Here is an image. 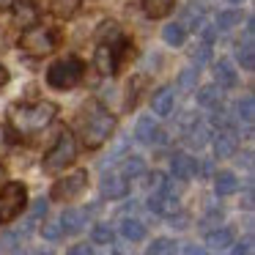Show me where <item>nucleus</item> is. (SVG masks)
Returning a JSON list of instances; mask_svg holds the SVG:
<instances>
[{
    "label": "nucleus",
    "mask_w": 255,
    "mask_h": 255,
    "mask_svg": "<svg viewBox=\"0 0 255 255\" xmlns=\"http://www.w3.org/2000/svg\"><path fill=\"white\" fill-rule=\"evenodd\" d=\"M58 116V107L52 102H39V105H14L8 110V121L19 134H33L44 129L52 118Z\"/></svg>",
    "instance_id": "1"
},
{
    "label": "nucleus",
    "mask_w": 255,
    "mask_h": 255,
    "mask_svg": "<svg viewBox=\"0 0 255 255\" xmlns=\"http://www.w3.org/2000/svg\"><path fill=\"white\" fill-rule=\"evenodd\" d=\"M74 159H77V140H74V134L69 132V129H63V132L58 134L55 145L44 154L41 167H44V173H61V170H66Z\"/></svg>",
    "instance_id": "2"
},
{
    "label": "nucleus",
    "mask_w": 255,
    "mask_h": 255,
    "mask_svg": "<svg viewBox=\"0 0 255 255\" xmlns=\"http://www.w3.org/2000/svg\"><path fill=\"white\" fill-rule=\"evenodd\" d=\"M28 206V187L22 181H8L0 189V225L17 220Z\"/></svg>",
    "instance_id": "3"
},
{
    "label": "nucleus",
    "mask_w": 255,
    "mask_h": 255,
    "mask_svg": "<svg viewBox=\"0 0 255 255\" xmlns=\"http://www.w3.org/2000/svg\"><path fill=\"white\" fill-rule=\"evenodd\" d=\"M55 47H58L55 30H52V28H44V25H30V28L22 33V39H19V50L28 52V55H33V58L50 55Z\"/></svg>",
    "instance_id": "4"
},
{
    "label": "nucleus",
    "mask_w": 255,
    "mask_h": 255,
    "mask_svg": "<svg viewBox=\"0 0 255 255\" xmlns=\"http://www.w3.org/2000/svg\"><path fill=\"white\" fill-rule=\"evenodd\" d=\"M83 80V63L80 58H61L47 69V85L58 91H69Z\"/></svg>",
    "instance_id": "5"
},
{
    "label": "nucleus",
    "mask_w": 255,
    "mask_h": 255,
    "mask_svg": "<svg viewBox=\"0 0 255 255\" xmlns=\"http://www.w3.org/2000/svg\"><path fill=\"white\" fill-rule=\"evenodd\" d=\"M116 132V116L105 113L102 107H94V113L88 116L85 121V129H83V140L88 148H99L105 145V140Z\"/></svg>",
    "instance_id": "6"
},
{
    "label": "nucleus",
    "mask_w": 255,
    "mask_h": 255,
    "mask_svg": "<svg viewBox=\"0 0 255 255\" xmlns=\"http://www.w3.org/2000/svg\"><path fill=\"white\" fill-rule=\"evenodd\" d=\"M88 187V170H74L52 184V200H72Z\"/></svg>",
    "instance_id": "7"
},
{
    "label": "nucleus",
    "mask_w": 255,
    "mask_h": 255,
    "mask_svg": "<svg viewBox=\"0 0 255 255\" xmlns=\"http://www.w3.org/2000/svg\"><path fill=\"white\" fill-rule=\"evenodd\" d=\"M99 189H102V195H105V198H110V200H121V198H127L129 184H127V178H124V176H118V173H110V176L102 178Z\"/></svg>",
    "instance_id": "8"
},
{
    "label": "nucleus",
    "mask_w": 255,
    "mask_h": 255,
    "mask_svg": "<svg viewBox=\"0 0 255 255\" xmlns=\"http://www.w3.org/2000/svg\"><path fill=\"white\" fill-rule=\"evenodd\" d=\"M94 63H96V72L105 74V77H110V74H116V69H118V55L113 52L110 44H99L96 47V55H94Z\"/></svg>",
    "instance_id": "9"
},
{
    "label": "nucleus",
    "mask_w": 255,
    "mask_h": 255,
    "mask_svg": "<svg viewBox=\"0 0 255 255\" xmlns=\"http://www.w3.org/2000/svg\"><path fill=\"white\" fill-rule=\"evenodd\" d=\"M88 222V211L85 209H66L61 214V231L66 233H80Z\"/></svg>",
    "instance_id": "10"
},
{
    "label": "nucleus",
    "mask_w": 255,
    "mask_h": 255,
    "mask_svg": "<svg viewBox=\"0 0 255 255\" xmlns=\"http://www.w3.org/2000/svg\"><path fill=\"white\" fill-rule=\"evenodd\" d=\"M134 137H137L140 143H154V140H162V132H159V127L154 124V116H140L137 118Z\"/></svg>",
    "instance_id": "11"
},
{
    "label": "nucleus",
    "mask_w": 255,
    "mask_h": 255,
    "mask_svg": "<svg viewBox=\"0 0 255 255\" xmlns=\"http://www.w3.org/2000/svg\"><path fill=\"white\" fill-rule=\"evenodd\" d=\"M170 167H173V176L181 178V181H187V178H192L195 173H198V162L189 154H173Z\"/></svg>",
    "instance_id": "12"
},
{
    "label": "nucleus",
    "mask_w": 255,
    "mask_h": 255,
    "mask_svg": "<svg viewBox=\"0 0 255 255\" xmlns=\"http://www.w3.org/2000/svg\"><path fill=\"white\" fill-rule=\"evenodd\" d=\"M214 74H217V83H220V88H233V85L239 83V72H236V66H233L228 58H220V61H217Z\"/></svg>",
    "instance_id": "13"
},
{
    "label": "nucleus",
    "mask_w": 255,
    "mask_h": 255,
    "mask_svg": "<svg viewBox=\"0 0 255 255\" xmlns=\"http://www.w3.org/2000/svg\"><path fill=\"white\" fill-rule=\"evenodd\" d=\"M14 19H17V25L30 28V25H36V19H39V11H36V6L30 0H14Z\"/></svg>",
    "instance_id": "14"
},
{
    "label": "nucleus",
    "mask_w": 255,
    "mask_h": 255,
    "mask_svg": "<svg viewBox=\"0 0 255 255\" xmlns=\"http://www.w3.org/2000/svg\"><path fill=\"white\" fill-rule=\"evenodd\" d=\"M173 105H176V91L170 85H165V88H159L154 94V113L156 116H170Z\"/></svg>",
    "instance_id": "15"
},
{
    "label": "nucleus",
    "mask_w": 255,
    "mask_h": 255,
    "mask_svg": "<svg viewBox=\"0 0 255 255\" xmlns=\"http://www.w3.org/2000/svg\"><path fill=\"white\" fill-rule=\"evenodd\" d=\"M140 6H143L145 17H151V19H162V17H167V14L173 11L176 0H140Z\"/></svg>",
    "instance_id": "16"
},
{
    "label": "nucleus",
    "mask_w": 255,
    "mask_h": 255,
    "mask_svg": "<svg viewBox=\"0 0 255 255\" xmlns=\"http://www.w3.org/2000/svg\"><path fill=\"white\" fill-rule=\"evenodd\" d=\"M214 189H217L220 198H228V195H233L239 189V178L233 176L231 170H222V173H217V178H214Z\"/></svg>",
    "instance_id": "17"
},
{
    "label": "nucleus",
    "mask_w": 255,
    "mask_h": 255,
    "mask_svg": "<svg viewBox=\"0 0 255 255\" xmlns=\"http://www.w3.org/2000/svg\"><path fill=\"white\" fill-rule=\"evenodd\" d=\"M206 244H209L211 250H228L233 244V231L231 228H217V231H211L209 236H206Z\"/></svg>",
    "instance_id": "18"
},
{
    "label": "nucleus",
    "mask_w": 255,
    "mask_h": 255,
    "mask_svg": "<svg viewBox=\"0 0 255 255\" xmlns=\"http://www.w3.org/2000/svg\"><path fill=\"white\" fill-rule=\"evenodd\" d=\"M220 102H222V91H220V85H203V88L198 91V105L200 107H220Z\"/></svg>",
    "instance_id": "19"
},
{
    "label": "nucleus",
    "mask_w": 255,
    "mask_h": 255,
    "mask_svg": "<svg viewBox=\"0 0 255 255\" xmlns=\"http://www.w3.org/2000/svg\"><path fill=\"white\" fill-rule=\"evenodd\" d=\"M214 154L220 156V159L233 156V154H236V137L228 134V132H220V134H217V140H214Z\"/></svg>",
    "instance_id": "20"
},
{
    "label": "nucleus",
    "mask_w": 255,
    "mask_h": 255,
    "mask_svg": "<svg viewBox=\"0 0 255 255\" xmlns=\"http://www.w3.org/2000/svg\"><path fill=\"white\" fill-rule=\"evenodd\" d=\"M121 236L127 239V242H140V239H145V225L140 220H124L121 222Z\"/></svg>",
    "instance_id": "21"
},
{
    "label": "nucleus",
    "mask_w": 255,
    "mask_h": 255,
    "mask_svg": "<svg viewBox=\"0 0 255 255\" xmlns=\"http://www.w3.org/2000/svg\"><path fill=\"white\" fill-rule=\"evenodd\" d=\"M162 39H165L170 47H181L184 41H187V28H181L178 22H170V25H165V30H162Z\"/></svg>",
    "instance_id": "22"
},
{
    "label": "nucleus",
    "mask_w": 255,
    "mask_h": 255,
    "mask_svg": "<svg viewBox=\"0 0 255 255\" xmlns=\"http://www.w3.org/2000/svg\"><path fill=\"white\" fill-rule=\"evenodd\" d=\"M143 173H145L143 156H129V159L124 162V167H121V176L124 178H137V176H143Z\"/></svg>",
    "instance_id": "23"
},
{
    "label": "nucleus",
    "mask_w": 255,
    "mask_h": 255,
    "mask_svg": "<svg viewBox=\"0 0 255 255\" xmlns=\"http://www.w3.org/2000/svg\"><path fill=\"white\" fill-rule=\"evenodd\" d=\"M80 0H52V14L61 19H69L74 11H77Z\"/></svg>",
    "instance_id": "24"
},
{
    "label": "nucleus",
    "mask_w": 255,
    "mask_h": 255,
    "mask_svg": "<svg viewBox=\"0 0 255 255\" xmlns=\"http://www.w3.org/2000/svg\"><path fill=\"white\" fill-rule=\"evenodd\" d=\"M145 255H176V242H170V239H154L148 244V253Z\"/></svg>",
    "instance_id": "25"
},
{
    "label": "nucleus",
    "mask_w": 255,
    "mask_h": 255,
    "mask_svg": "<svg viewBox=\"0 0 255 255\" xmlns=\"http://www.w3.org/2000/svg\"><path fill=\"white\" fill-rule=\"evenodd\" d=\"M239 22H242V11H236V8L220 11V17H217V28L220 30H231V28H236Z\"/></svg>",
    "instance_id": "26"
},
{
    "label": "nucleus",
    "mask_w": 255,
    "mask_h": 255,
    "mask_svg": "<svg viewBox=\"0 0 255 255\" xmlns=\"http://www.w3.org/2000/svg\"><path fill=\"white\" fill-rule=\"evenodd\" d=\"M236 55H239V63H242L244 69H253V66H255V55H253V39H247L244 44H239Z\"/></svg>",
    "instance_id": "27"
},
{
    "label": "nucleus",
    "mask_w": 255,
    "mask_h": 255,
    "mask_svg": "<svg viewBox=\"0 0 255 255\" xmlns=\"http://www.w3.org/2000/svg\"><path fill=\"white\" fill-rule=\"evenodd\" d=\"M195 85H198V69H184V72L178 74V88H181V91H192Z\"/></svg>",
    "instance_id": "28"
},
{
    "label": "nucleus",
    "mask_w": 255,
    "mask_h": 255,
    "mask_svg": "<svg viewBox=\"0 0 255 255\" xmlns=\"http://www.w3.org/2000/svg\"><path fill=\"white\" fill-rule=\"evenodd\" d=\"M91 239H94L96 244H110V242H113V228L102 222V225H96V228H94V233H91Z\"/></svg>",
    "instance_id": "29"
},
{
    "label": "nucleus",
    "mask_w": 255,
    "mask_h": 255,
    "mask_svg": "<svg viewBox=\"0 0 255 255\" xmlns=\"http://www.w3.org/2000/svg\"><path fill=\"white\" fill-rule=\"evenodd\" d=\"M253 105H255V102H253V96H250V94L244 96L242 102H239V118H244L247 124H253V116H255Z\"/></svg>",
    "instance_id": "30"
},
{
    "label": "nucleus",
    "mask_w": 255,
    "mask_h": 255,
    "mask_svg": "<svg viewBox=\"0 0 255 255\" xmlns=\"http://www.w3.org/2000/svg\"><path fill=\"white\" fill-rule=\"evenodd\" d=\"M209 55H211V44H206V41H203V47L192 52V58L198 61V63H195V69H200V66H203V63L209 61Z\"/></svg>",
    "instance_id": "31"
},
{
    "label": "nucleus",
    "mask_w": 255,
    "mask_h": 255,
    "mask_svg": "<svg viewBox=\"0 0 255 255\" xmlns=\"http://www.w3.org/2000/svg\"><path fill=\"white\" fill-rule=\"evenodd\" d=\"M41 233H44V239H50V242H58L63 231H61V225H55V222H47L44 231H41Z\"/></svg>",
    "instance_id": "32"
},
{
    "label": "nucleus",
    "mask_w": 255,
    "mask_h": 255,
    "mask_svg": "<svg viewBox=\"0 0 255 255\" xmlns=\"http://www.w3.org/2000/svg\"><path fill=\"white\" fill-rule=\"evenodd\" d=\"M189 143H192V145H198V148H200V145L206 143V129H203V127H192V134H189Z\"/></svg>",
    "instance_id": "33"
},
{
    "label": "nucleus",
    "mask_w": 255,
    "mask_h": 255,
    "mask_svg": "<svg viewBox=\"0 0 255 255\" xmlns=\"http://www.w3.org/2000/svg\"><path fill=\"white\" fill-rule=\"evenodd\" d=\"M69 255H94V247H88V244H74L69 250Z\"/></svg>",
    "instance_id": "34"
},
{
    "label": "nucleus",
    "mask_w": 255,
    "mask_h": 255,
    "mask_svg": "<svg viewBox=\"0 0 255 255\" xmlns=\"http://www.w3.org/2000/svg\"><path fill=\"white\" fill-rule=\"evenodd\" d=\"M233 255H253V242H244V244H236Z\"/></svg>",
    "instance_id": "35"
},
{
    "label": "nucleus",
    "mask_w": 255,
    "mask_h": 255,
    "mask_svg": "<svg viewBox=\"0 0 255 255\" xmlns=\"http://www.w3.org/2000/svg\"><path fill=\"white\" fill-rule=\"evenodd\" d=\"M184 255H209V253H206L203 247H198V244H189V247L184 250Z\"/></svg>",
    "instance_id": "36"
},
{
    "label": "nucleus",
    "mask_w": 255,
    "mask_h": 255,
    "mask_svg": "<svg viewBox=\"0 0 255 255\" xmlns=\"http://www.w3.org/2000/svg\"><path fill=\"white\" fill-rule=\"evenodd\" d=\"M8 80H11V74H8V69L0 63V88H3V85H8Z\"/></svg>",
    "instance_id": "37"
},
{
    "label": "nucleus",
    "mask_w": 255,
    "mask_h": 255,
    "mask_svg": "<svg viewBox=\"0 0 255 255\" xmlns=\"http://www.w3.org/2000/svg\"><path fill=\"white\" fill-rule=\"evenodd\" d=\"M8 145V134H6V129H0V148H6Z\"/></svg>",
    "instance_id": "38"
},
{
    "label": "nucleus",
    "mask_w": 255,
    "mask_h": 255,
    "mask_svg": "<svg viewBox=\"0 0 255 255\" xmlns=\"http://www.w3.org/2000/svg\"><path fill=\"white\" fill-rule=\"evenodd\" d=\"M36 255H52V253H50V250H39Z\"/></svg>",
    "instance_id": "39"
},
{
    "label": "nucleus",
    "mask_w": 255,
    "mask_h": 255,
    "mask_svg": "<svg viewBox=\"0 0 255 255\" xmlns=\"http://www.w3.org/2000/svg\"><path fill=\"white\" fill-rule=\"evenodd\" d=\"M3 173H6V170H3V165H0V178H3Z\"/></svg>",
    "instance_id": "40"
},
{
    "label": "nucleus",
    "mask_w": 255,
    "mask_h": 255,
    "mask_svg": "<svg viewBox=\"0 0 255 255\" xmlns=\"http://www.w3.org/2000/svg\"><path fill=\"white\" fill-rule=\"evenodd\" d=\"M231 3H242V0H231Z\"/></svg>",
    "instance_id": "41"
},
{
    "label": "nucleus",
    "mask_w": 255,
    "mask_h": 255,
    "mask_svg": "<svg viewBox=\"0 0 255 255\" xmlns=\"http://www.w3.org/2000/svg\"><path fill=\"white\" fill-rule=\"evenodd\" d=\"M0 3H3V0H0Z\"/></svg>",
    "instance_id": "42"
}]
</instances>
